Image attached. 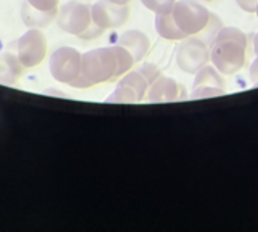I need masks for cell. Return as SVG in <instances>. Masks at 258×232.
<instances>
[{"mask_svg": "<svg viewBox=\"0 0 258 232\" xmlns=\"http://www.w3.org/2000/svg\"><path fill=\"white\" fill-rule=\"evenodd\" d=\"M236 3L245 11V12H249V14H255V9H257L258 0H236Z\"/></svg>", "mask_w": 258, "mask_h": 232, "instance_id": "cell-16", "label": "cell"}, {"mask_svg": "<svg viewBox=\"0 0 258 232\" xmlns=\"http://www.w3.org/2000/svg\"><path fill=\"white\" fill-rule=\"evenodd\" d=\"M110 2H113V3H119V5H128L132 0H110Z\"/></svg>", "mask_w": 258, "mask_h": 232, "instance_id": "cell-19", "label": "cell"}, {"mask_svg": "<svg viewBox=\"0 0 258 232\" xmlns=\"http://www.w3.org/2000/svg\"><path fill=\"white\" fill-rule=\"evenodd\" d=\"M207 2H212V0H207Z\"/></svg>", "mask_w": 258, "mask_h": 232, "instance_id": "cell-21", "label": "cell"}, {"mask_svg": "<svg viewBox=\"0 0 258 232\" xmlns=\"http://www.w3.org/2000/svg\"><path fill=\"white\" fill-rule=\"evenodd\" d=\"M56 24L62 32L85 41L95 39L104 32L92 21L91 5L77 0L67 2L59 6L56 14Z\"/></svg>", "mask_w": 258, "mask_h": 232, "instance_id": "cell-4", "label": "cell"}, {"mask_svg": "<svg viewBox=\"0 0 258 232\" xmlns=\"http://www.w3.org/2000/svg\"><path fill=\"white\" fill-rule=\"evenodd\" d=\"M248 36L239 27H221L210 45V60L224 75L239 72L246 63Z\"/></svg>", "mask_w": 258, "mask_h": 232, "instance_id": "cell-3", "label": "cell"}, {"mask_svg": "<svg viewBox=\"0 0 258 232\" xmlns=\"http://www.w3.org/2000/svg\"><path fill=\"white\" fill-rule=\"evenodd\" d=\"M82 68V53L74 47H59L54 50L48 59L50 75L62 85L70 86L80 74Z\"/></svg>", "mask_w": 258, "mask_h": 232, "instance_id": "cell-6", "label": "cell"}, {"mask_svg": "<svg viewBox=\"0 0 258 232\" xmlns=\"http://www.w3.org/2000/svg\"><path fill=\"white\" fill-rule=\"evenodd\" d=\"M24 8L38 14L33 27H44L53 18H56L59 9V0H26Z\"/></svg>", "mask_w": 258, "mask_h": 232, "instance_id": "cell-13", "label": "cell"}, {"mask_svg": "<svg viewBox=\"0 0 258 232\" xmlns=\"http://www.w3.org/2000/svg\"><path fill=\"white\" fill-rule=\"evenodd\" d=\"M216 20L215 14L197 0H177L169 12L156 15V30L168 41H183L189 36L206 38Z\"/></svg>", "mask_w": 258, "mask_h": 232, "instance_id": "cell-2", "label": "cell"}, {"mask_svg": "<svg viewBox=\"0 0 258 232\" xmlns=\"http://www.w3.org/2000/svg\"><path fill=\"white\" fill-rule=\"evenodd\" d=\"M142 74H144V77L148 80V83H150V86L162 75V71L154 65V63H144V65H141L139 68H138Z\"/></svg>", "mask_w": 258, "mask_h": 232, "instance_id": "cell-15", "label": "cell"}, {"mask_svg": "<svg viewBox=\"0 0 258 232\" xmlns=\"http://www.w3.org/2000/svg\"><path fill=\"white\" fill-rule=\"evenodd\" d=\"M215 66L206 65L203 66L195 77L194 82V92L190 98H209V97H218L227 92V82L222 77Z\"/></svg>", "mask_w": 258, "mask_h": 232, "instance_id": "cell-10", "label": "cell"}, {"mask_svg": "<svg viewBox=\"0 0 258 232\" xmlns=\"http://www.w3.org/2000/svg\"><path fill=\"white\" fill-rule=\"evenodd\" d=\"M249 75H251L252 85H254V86H258V56L255 57V60L252 62L251 68H249Z\"/></svg>", "mask_w": 258, "mask_h": 232, "instance_id": "cell-17", "label": "cell"}, {"mask_svg": "<svg viewBox=\"0 0 258 232\" xmlns=\"http://www.w3.org/2000/svg\"><path fill=\"white\" fill-rule=\"evenodd\" d=\"M177 0H141V3L151 12L157 14H166L172 9L174 3Z\"/></svg>", "mask_w": 258, "mask_h": 232, "instance_id": "cell-14", "label": "cell"}, {"mask_svg": "<svg viewBox=\"0 0 258 232\" xmlns=\"http://www.w3.org/2000/svg\"><path fill=\"white\" fill-rule=\"evenodd\" d=\"M118 45H122L124 48H127L132 56L135 57V62H141L147 53L150 51V47H151V41L148 38L147 33H144L142 30H125L124 33H121L118 36V41H116Z\"/></svg>", "mask_w": 258, "mask_h": 232, "instance_id": "cell-12", "label": "cell"}, {"mask_svg": "<svg viewBox=\"0 0 258 232\" xmlns=\"http://www.w3.org/2000/svg\"><path fill=\"white\" fill-rule=\"evenodd\" d=\"M92 21L103 30L116 29L127 23L130 15L128 5L113 3L110 0H98L91 5Z\"/></svg>", "mask_w": 258, "mask_h": 232, "instance_id": "cell-9", "label": "cell"}, {"mask_svg": "<svg viewBox=\"0 0 258 232\" xmlns=\"http://www.w3.org/2000/svg\"><path fill=\"white\" fill-rule=\"evenodd\" d=\"M254 51L258 56V33H255V36H254Z\"/></svg>", "mask_w": 258, "mask_h": 232, "instance_id": "cell-18", "label": "cell"}, {"mask_svg": "<svg viewBox=\"0 0 258 232\" xmlns=\"http://www.w3.org/2000/svg\"><path fill=\"white\" fill-rule=\"evenodd\" d=\"M48 42L44 32L38 27H30L17 41V57L23 68H35L44 62Z\"/></svg>", "mask_w": 258, "mask_h": 232, "instance_id": "cell-7", "label": "cell"}, {"mask_svg": "<svg viewBox=\"0 0 258 232\" xmlns=\"http://www.w3.org/2000/svg\"><path fill=\"white\" fill-rule=\"evenodd\" d=\"M150 83L139 69L128 71L121 77L115 91L106 98V103H139L147 97Z\"/></svg>", "mask_w": 258, "mask_h": 232, "instance_id": "cell-8", "label": "cell"}, {"mask_svg": "<svg viewBox=\"0 0 258 232\" xmlns=\"http://www.w3.org/2000/svg\"><path fill=\"white\" fill-rule=\"evenodd\" d=\"M255 15H257V18H258V5H257V9H255Z\"/></svg>", "mask_w": 258, "mask_h": 232, "instance_id": "cell-20", "label": "cell"}, {"mask_svg": "<svg viewBox=\"0 0 258 232\" xmlns=\"http://www.w3.org/2000/svg\"><path fill=\"white\" fill-rule=\"evenodd\" d=\"M150 103H168V101H180L187 98V92L184 86H181L177 80L160 75L150 88L145 97Z\"/></svg>", "mask_w": 258, "mask_h": 232, "instance_id": "cell-11", "label": "cell"}, {"mask_svg": "<svg viewBox=\"0 0 258 232\" xmlns=\"http://www.w3.org/2000/svg\"><path fill=\"white\" fill-rule=\"evenodd\" d=\"M210 45L203 36H189L178 45L175 62L178 68L187 74H197L210 60Z\"/></svg>", "mask_w": 258, "mask_h": 232, "instance_id": "cell-5", "label": "cell"}, {"mask_svg": "<svg viewBox=\"0 0 258 232\" xmlns=\"http://www.w3.org/2000/svg\"><path fill=\"white\" fill-rule=\"evenodd\" d=\"M135 57L122 45L113 44L82 53V68L79 77L70 85L76 89H88L101 83H110L127 74Z\"/></svg>", "mask_w": 258, "mask_h": 232, "instance_id": "cell-1", "label": "cell"}]
</instances>
